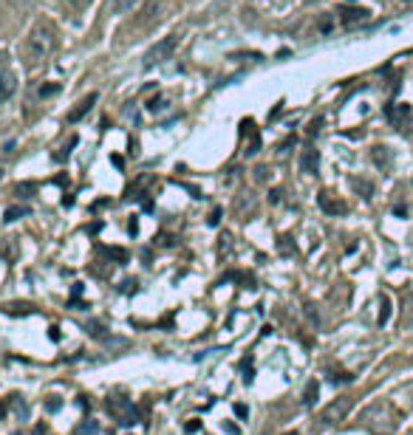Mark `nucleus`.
Listing matches in <instances>:
<instances>
[{"label": "nucleus", "mask_w": 413, "mask_h": 435, "mask_svg": "<svg viewBox=\"0 0 413 435\" xmlns=\"http://www.w3.org/2000/svg\"><path fill=\"white\" fill-rule=\"evenodd\" d=\"M17 88V82H15V74L12 71H0V105H3Z\"/></svg>", "instance_id": "7"}, {"label": "nucleus", "mask_w": 413, "mask_h": 435, "mask_svg": "<svg viewBox=\"0 0 413 435\" xmlns=\"http://www.w3.org/2000/svg\"><path fill=\"white\" fill-rule=\"evenodd\" d=\"M380 306H382V311H380V325H385L388 317H391V299H388V297H380Z\"/></svg>", "instance_id": "20"}, {"label": "nucleus", "mask_w": 413, "mask_h": 435, "mask_svg": "<svg viewBox=\"0 0 413 435\" xmlns=\"http://www.w3.org/2000/svg\"><path fill=\"white\" fill-rule=\"evenodd\" d=\"M176 42H179V37L176 34H170V37H164L159 46H153L150 51H147V57H145V68H150V65H156V63H164L170 54H173V49H176Z\"/></svg>", "instance_id": "5"}, {"label": "nucleus", "mask_w": 413, "mask_h": 435, "mask_svg": "<svg viewBox=\"0 0 413 435\" xmlns=\"http://www.w3.org/2000/svg\"><path fill=\"white\" fill-rule=\"evenodd\" d=\"M46 407H49V410H51V413H54V410H60V402H57V399H51V402H49V404H46Z\"/></svg>", "instance_id": "26"}, {"label": "nucleus", "mask_w": 413, "mask_h": 435, "mask_svg": "<svg viewBox=\"0 0 413 435\" xmlns=\"http://www.w3.org/2000/svg\"><path fill=\"white\" fill-rule=\"evenodd\" d=\"M286 435H298V432H295V429H292V432H286Z\"/></svg>", "instance_id": "28"}, {"label": "nucleus", "mask_w": 413, "mask_h": 435, "mask_svg": "<svg viewBox=\"0 0 413 435\" xmlns=\"http://www.w3.org/2000/svg\"><path fill=\"white\" fill-rule=\"evenodd\" d=\"M86 331H88L94 339H105V336H108V334H105V325H102V322H97V320H91V322L86 325Z\"/></svg>", "instance_id": "18"}, {"label": "nucleus", "mask_w": 413, "mask_h": 435, "mask_svg": "<svg viewBox=\"0 0 413 435\" xmlns=\"http://www.w3.org/2000/svg\"><path fill=\"white\" fill-rule=\"evenodd\" d=\"M243 127H246V133H250V147H246V156H255V153H258V147H261L258 133H255V124H252V122H246Z\"/></svg>", "instance_id": "12"}, {"label": "nucleus", "mask_w": 413, "mask_h": 435, "mask_svg": "<svg viewBox=\"0 0 413 435\" xmlns=\"http://www.w3.org/2000/svg\"><path fill=\"white\" fill-rule=\"evenodd\" d=\"M359 421H362V427H365V429H371L374 435H391V432H396V429H399L402 413H399L391 402L380 399V402L368 404V407L359 413Z\"/></svg>", "instance_id": "2"}, {"label": "nucleus", "mask_w": 413, "mask_h": 435, "mask_svg": "<svg viewBox=\"0 0 413 435\" xmlns=\"http://www.w3.org/2000/svg\"><path fill=\"white\" fill-rule=\"evenodd\" d=\"M76 435H99V424H97L94 418H88V421H82V424L76 427Z\"/></svg>", "instance_id": "13"}, {"label": "nucleus", "mask_w": 413, "mask_h": 435, "mask_svg": "<svg viewBox=\"0 0 413 435\" xmlns=\"http://www.w3.org/2000/svg\"><path fill=\"white\" fill-rule=\"evenodd\" d=\"M133 3H136V0H113V3H111L108 9H113L116 15H125V12L133 9Z\"/></svg>", "instance_id": "17"}, {"label": "nucleus", "mask_w": 413, "mask_h": 435, "mask_svg": "<svg viewBox=\"0 0 413 435\" xmlns=\"http://www.w3.org/2000/svg\"><path fill=\"white\" fill-rule=\"evenodd\" d=\"M91 3V0H68V6H74V9H86Z\"/></svg>", "instance_id": "24"}, {"label": "nucleus", "mask_w": 413, "mask_h": 435, "mask_svg": "<svg viewBox=\"0 0 413 435\" xmlns=\"http://www.w3.org/2000/svg\"><path fill=\"white\" fill-rule=\"evenodd\" d=\"M306 3H314V0H306Z\"/></svg>", "instance_id": "29"}, {"label": "nucleus", "mask_w": 413, "mask_h": 435, "mask_svg": "<svg viewBox=\"0 0 413 435\" xmlns=\"http://www.w3.org/2000/svg\"><path fill=\"white\" fill-rule=\"evenodd\" d=\"M195 429H198V421H195V418H193V421H190V424H187V432H195Z\"/></svg>", "instance_id": "27"}, {"label": "nucleus", "mask_w": 413, "mask_h": 435, "mask_svg": "<svg viewBox=\"0 0 413 435\" xmlns=\"http://www.w3.org/2000/svg\"><path fill=\"white\" fill-rule=\"evenodd\" d=\"M340 15H343V23H346L348 28L368 20V12H365V9H346V12H340Z\"/></svg>", "instance_id": "11"}, {"label": "nucleus", "mask_w": 413, "mask_h": 435, "mask_svg": "<svg viewBox=\"0 0 413 435\" xmlns=\"http://www.w3.org/2000/svg\"><path fill=\"white\" fill-rule=\"evenodd\" d=\"M320 206H323V212H328V215H343V212H348V206H346L343 201L332 198V192H320Z\"/></svg>", "instance_id": "6"}, {"label": "nucleus", "mask_w": 413, "mask_h": 435, "mask_svg": "<svg viewBox=\"0 0 413 435\" xmlns=\"http://www.w3.org/2000/svg\"><path fill=\"white\" fill-rule=\"evenodd\" d=\"M26 209H17V206H12V209H6V221H15L17 215H23Z\"/></svg>", "instance_id": "23"}, {"label": "nucleus", "mask_w": 413, "mask_h": 435, "mask_svg": "<svg viewBox=\"0 0 413 435\" xmlns=\"http://www.w3.org/2000/svg\"><path fill=\"white\" fill-rule=\"evenodd\" d=\"M224 432H227V435H241V429H238L232 421H224Z\"/></svg>", "instance_id": "22"}, {"label": "nucleus", "mask_w": 413, "mask_h": 435, "mask_svg": "<svg viewBox=\"0 0 413 435\" xmlns=\"http://www.w3.org/2000/svg\"><path fill=\"white\" fill-rule=\"evenodd\" d=\"M147 110H150V113H164V110H170V102H168V99H150Z\"/></svg>", "instance_id": "19"}, {"label": "nucleus", "mask_w": 413, "mask_h": 435, "mask_svg": "<svg viewBox=\"0 0 413 435\" xmlns=\"http://www.w3.org/2000/svg\"><path fill=\"white\" fill-rule=\"evenodd\" d=\"M332 28H334V20H332V17H323V20H320V31H323V34H328Z\"/></svg>", "instance_id": "21"}, {"label": "nucleus", "mask_w": 413, "mask_h": 435, "mask_svg": "<svg viewBox=\"0 0 413 435\" xmlns=\"http://www.w3.org/2000/svg\"><path fill=\"white\" fill-rule=\"evenodd\" d=\"M410 322H413V291L405 297V320H402V328L407 331V328H410Z\"/></svg>", "instance_id": "14"}, {"label": "nucleus", "mask_w": 413, "mask_h": 435, "mask_svg": "<svg viewBox=\"0 0 413 435\" xmlns=\"http://www.w3.org/2000/svg\"><path fill=\"white\" fill-rule=\"evenodd\" d=\"M235 416H238V418H246V416H250V410H246L243 404H235Z\"/></svg>", "instance_id": "25"}, {"label": "nucleus", "mask_w": 413, "mask_h": 435, "mask_svg": "<svg viewBox=\"0 0 413 435\" xmlns=\"http://www.w3.org/2000/svg\"><path fill=\"white\" fill-rule=\"evenodd\" d=\"M374 161L380 170H388L391 167V158H388V150L385 147H374Z\"/></svg>", "instance_id": "16"}, {"label": "nucleus", "mask_w": 413, "mask_h": 435, "mask_svg": "<svg viewBox=\"0 0 413 435\" xmlns=\"http://www.w3.org/2000/svg\"><path fill=\"white\" fill-rule=\"evenodd\" d=\"M108 413L122 424V427H131L139 421V410L133 407V402L128 399H108Z\"/></svg>", "instance_id": "4"}, {"label": "nucleus", "mask_w": 413, "mask_h": 435, "mask_svg": "<svg viewBox=\"0 0 413 435\" xmlns=\"http://www.w3.org/2000/svg\"><path fill=\"white\" fill-rule=\"evenodd\" d=\"M57 49V34L49 23H37L31 28V34L26 37V49H23V60H26V68H37L43 65Z\"/></svg>", "instance_id": "1"}, {"label": "nucleus", "mask_w": 413, "mask_h": 435, "mask_svg": "<svg viewBox=\"0 0 413 435\" xmlns=\"http://www.w3.org/2000/svg\"><path fill=\"white\" fill-rule=\"evenodd\" d=\"M351 407H354V399H351V396H340V399H334L332 404H325V410L320 413V421L328 424V427H332V424H340V421L348 418Z\"/></svg>", "instance_id": "3"}, {"label": "nucleus", "mask_w": 413, "mask_h": 435, "mask_svg": "<svg viewBox=\"0 0 413 435\" xmlns=\"http://www.w3.org/2000/svg\"><path fill=\"white\" fill-rule=\"evenodd\" d=\"M388 119L394 127H405V122L410 119V108L407 105H391L388 108Z\"/></svg>", "instance_id": "8"}, {"label": "nucleus", "mask_w": 413, "mask_h": 435, "mask_svg": "<svg viewBox=\"0 0 413 435\" xmlns=\"http://www.w3.org/2000/svg\"><path fill=\"white\" fill-rule=\"evenodd\" d=\"M317 390H320L317 381H309V384H306V393H303V404H306V407H311V404L317 402Z\"/></svg>", "instance_id": "15"}, {"label": "nucleus", "mask_w": 413, "mask_h": 435, "mask_svg": "<svg viewBox=\"0 0 413 435\" xmlns=\"http://www.w3.org/2000/svg\"><path fill=\"white\" fill-rule=\"evenodd\" d=\"M317 164H320V156H317V150H303V158H300V170L303 172H309V176H314L317 172Z\"/></svg>", "instance_id": "10"}, {"label": "nucleus", "mask_w": 413, "mask_h": 435, "mask_svg": "<svg viewBox=\"0 0 413 435\" xmlns=\"http://www.w3.org/2000/svg\"><path fill=\"white\" fill-rule=\"evenodd\" d=\"M94 102H97V94H88L86 99H79V102H76V108L68 113V122H76V119H82V116H86V113L91 110V105H94Z\"/></svg>", "instance_id": "9"}]
</instances>
